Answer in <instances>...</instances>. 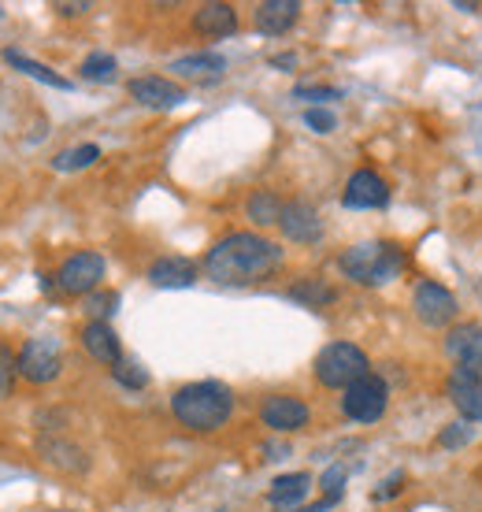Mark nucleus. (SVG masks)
I'll use <instances>...</instances> for the list:
<instances>
[{
	"instance_id": "f704fd0d",
	"label": "nucleus",
	"mask_w": 482,
	"mask_h": 512,
	"mask_svg": "<svg viewBox=\"0 0 482 512\" xmlns=\"http://www.w3.org/2000/svg\"><path fill=\"white\" fill-rule=\"evenodd\" d=\"M271 67H286L290 71V67H297V56L293 52H279V56H271Z\"/></svg>"
},
{
	"instance_id": "393cba45",
	"label": "nucleus",
	"mask_w": 482,
	"mask_h": 512,
	"mask_svg": "<svg viewBox=\"0 0 482 512\" xmlns=\"http://www.w3.org/2000/svg\"><path fill=\"white\" fill-rule=\"evenodd\" d=\"M93 160H101V145L86 141V145H75V149H64V153L52 156V167H56V171H82V167H89Z\"/></svg>"
},
{
	"instance_id": "c9c22d12",
	"label": "nucleus",
	"mask_w": 482,
	"mask_h": 512,
	"mask_svg": "<svg viewBox=\"0 0 482 512\" xmlns=\"http://www.w3.org/2000/svg\"><path fill=\"white\" fill-rule=\"evenodd\" d=\"M86 8H89V4H56V12L67 15V19H75V15H82Z\"/></svg>"
},
{
	"instance_id": "e433bc0d",
	"label": "nucleus",
	"mask_w": 482,
	"mask_h": 512,
	"mask_svg": "<svg viewBox=\"0 0 482 512\" xmlns=\"http://www.w3.org/2000/svg\"><path fill=\"white\" fill-rule=\"evenodd\" d=\"M60 512H71V509H60Z\"/></svg>"
},
{
	"instance_id": "b1692460",
	"label": "nucleus",
	"mask_w": 482,
	"mask_h": 512,
	"mask_svg": "<svg viewBox=\"0 0 482 512\" xmlns=\"http://www.w3.org/2000/svg\"><path fill=\"white\" fill-rule=\"evenodd\" d=\"M290 297L293 301H301V305H308V308H327V305L338 301V290H334L327 279H301V282H293L290 286Z\"/></svg>"
},
{
	"instance_id": "20e7f679",
	"label": "nucleus",
	"mask_w": 482,
	"mask_h": 512,
	"mask_svg": "<svg viewBox=\"0 0 482 512\" xmlns=\"http://www.w3.org/2000/svg\"><path fill=\"white\" fill-rule=\"evenodd\" d=\"M312 372H316V383L327 386V390H349L356 379L371 375V360L353 342H330L316 353Z\"/></svg>"
},
{
	"instance_id": "a211bd4d",
	"label": "nucleus",
	"mask_w": 482,
	"mask_h": 512,
	"mask_svg": "<svg viewBox=\"0 0 482 512\" xmlns=\"http://www.w3.org/2000/svg\"><path fill=\"white\" fill-rule=\"evenodd\" d=\"M149 282L156 290H186L197 282V264L190 256H160L149 268Z\"/></svg>"
},
{
	"instance_id": "f03ea898",
	"label": "nucleus",
	"mask_w": 482,
	"mask_h": 512,
	"mask_svg": "<svg viewBox=\"0 0 482 512\" xmlns=\"http://www.w3.org/2000/svg\"><path fill=\"white\" fill-rule=\"evenodd\" d=\"M171 412L193 435H212L219 427H227V420L234 416V390L219 379L186 383L178 386L175 397H171Z\"/></svg>"
},
{
	"instance_id": "9b49d317",
	"label": "nucleus",
	"mask_w": 482,
	"mask_h": 512,
	"mask_svg": "<svg viewBox=\"0 0 482 512\" xmlns=\"http://www.w3.org/2000/svg\"><path fill=\"white\" fill-rule=\"evenodd\" d=\"M279 231L297 245H316L323 238V219H319L316 205H308V201H286L279 216Z\"/></svg>"
},
{
	"instance_id": "4468645a",
	"label": "nucleus",
	"mask_w": 482,
	"mask_h": 512,
	"mask_svg": "<svg viewBox=\"0 0 482 512\" xmlns=\"http://www.w3.org/2000/svg\"><path fill=\"white\" fill-rule=\"evenodd\" d=\"M127 90H130V97H134L138 104H145V108H178V104L186 101V90L164 75L130 78Z\"/></svg>"
},
{
	"instance_id": "2eb2a0df",
	"label": "nucleus",
	"mask_w": 482,
	"mask_h": 512,
	"mask_svg": "<svg viewBox=\"0 0 482 512\" xmlns=\"http://www.w3.org/2000/svg\"><path fill=\"white\" fill-rule=\"evenodd\" d=\"M301 19V4L297 0H264V4H256L253 12V23L260 34L267 38H282L286 30H293Z\"/></svg>"
},
{
	"instance_id": "f3484780",
	"label": "nucleus",
	"mask_w": 482,
	"mask_h": 512,
	"mask_svg": "<svg viewBox=\"0 0 482 512\" xmlns=\"http://www.w3.org/2000/svg\"><path fill=\"white\" fill-rule=\"evenodd\" d=\"M445 397L468 423H482V379H471L464 372H453L445 379Z\"/></svg>"
},
{
	"instance_id": "aec40b11",
	"label": "nucleus",
	"mask_w": 482,
	"mask_h": 512,
	"mask_svg": "<svg viewBox=\"0 0 482 512\" xmlns=\"http://www.w3.org/2000/svg\"><path fill=\"white\" fill-rule=\"evenodd\" d=\"M308 490H312V475L308 472H286L271 483L267 501H271L279 512H297L301 509V501L308 498Z\"/></svg>"
},
{
	"instance_id": "7c9ffc66",
	"label": "nucleus",
	"mask_w": 482,
	"mask_h": 512,
	"mask_svg": "<svg viewBox=\"0 0 482 512\" xmlns=\"http://www.w3.org/2000/svg\"><path fill=\"white\" fill-rule=\"evenodd\" d=\"M115 305H119V294H112V290H108V294L86 297V312L93 316V320H108V316L115 312Z\"/></svg>"
},
{
	"instance_id": "72a5a7b5",
	"label": "nucleus",
	"mask_w": 482,
	"mask_h": 512,
	"mask_svg": "<svg viewBox=\"0 0 482 512\" xmlns=\"http://www.w3.org/2000/svg\"><path fill=\"white\" fill-rule=\"evenodd\" d=\"M401 483H405V472L390 475V479H386V483H382V487L375 490V494H371V498H375V501H386V498H394L397 490H401Z\"/></svg>"
},
{
	"instance_id": "dca6fc26",
	"label": "nucleus",
	"mask_w": 482,
	"mask_h": 512,
	"mask_svg": "<svg viewBox=\"0 0 482 512\" xmlns=\"http://www.w3.org/2000/svg\"><path fill=\"white\" fill-rule=\"evenodd\" d=\"M82 349H86L97 364H108V368H115V364L123 360L119 334L112 331V323L108 320H89L86 327H82Z\"/></svg>"
},
{
	"instance_id": "39448f33",
	"label": "nucleus",
	"mask_w": 482,
	"mask_h": 512,
	"mask_svg": "<svg viewBox=\"0 0 482 512\" xmlns=\"http://www.w3.org/2000/svg\"><path fill=\"white\" fill-rule=\"evenodd\" d=\"M342 412L349 420L356 423H379L390 409V386L382 375H364V379H356L349 390H342Z\"/></svg>"
},
{
	"instance_id": "423d86ee",
	"label": "nucleus",
	"mask_w": 482,
	"mask_h": 512,
	"mask_svg": "<svg viewBox=\"0 0 482 512\" xmlns=\"http://www.w3.org/2000/svg\"><path fill=\"white\" fill-rule=\"evenodd\" d=\"M15 360H19V379L34 386L52 383L64 372V353H60L56 338H26L23 349L15 353Z\"/></svg>"
},
{
	"instance_id": "1a4fd4ad",
	"label": "nucleus",
	"mask_w": 482,
	"mask_h": 512,
	"mask_svg": "<svg viewBox=\"0 0 482 512\" xmlns=\"http://www.w3.org/2000/svg\"><path fill=\"white\" fill-rule=\"evenodd\" d=\"M308 420H312V409H308L301 397L271 394L260 405V423H264L267 431H275V435H293V431L308 427Z\"/></svg>"
},
{
	"instance_id": "5701e85b",
	"label": "nucleus",
	"mask_w": 482,
	"mask_h": 512,
	"mask_svg": "<svg viewBox=\"0 0 482 512\" xmlns=\"http://www.w3.org/2000/svg\"><path fill=\"white\" fill-rule=\"evenodd\" d=\"M4 60H8V64H12L15 71H23V75L38 78V82H45V86H52V90H71V82H67L64 75H56L52 67L38 64V60H30L26 52H19V49H4Z\"/></svg>"
},
{
	"instance_id": "473e14b6",
	"label": "nucleus",
	"mask_w": 482,
	"mask_h": 512,
	"mask_svg": "<svg viewBox=\"0 0 482 512\" xmlns=\"http://www.w3.org/2000/svg\"><path fill=\"white\" fill-rule=\"evenodd\" d=\"M297 97H308V101H338L342 90H334V86H297Z\"/></svg>"
},
{
	"instance_id": "c85d7f7f",
	"label": "nucleus",
	"mask_w": 482,
	"mask_h": 512,
	"mask_svg": "<svg viewBox=\"0 0 482 512\" xmlns=\"http://www.w3.org/2000/svg\"><path fill=\"white\" fill-rule=\"evenodd\" d=\"M471 435H475V431L468 427V420H457V423H449L442 435H438V446H442V449H460V446H468Z\"/></svg>"
},
{
	"instance_id": "6e6552de",
	"label": "nucleus",
	"mask_w": 482,
	"mask_h": 512,
	"mask_svg": "<svg viewBox=\"0 0 482 512\" xmlns=\"http://www.w3.org/2000/svg\"><path fill=\"white\" fill-rule=\"evenodd\" d=\"M412 308H416V320L423 323V327H431V331H442V327H449V323L457 320V297H453V290L449 286H442V282H419L416 286V297H412Z\"/></svg>"
},
{
	"instance_id": "f8f14e48",
	"label": "nucleus",
	"mask_w": 482,
	"mask_h": 512,
	"mask_svg": "<svg viewBox=\"0 0 482 512\" xmlns=\"http://www.w3.org/2000/svg\"><path fill=\"white\" fill-rule=\"evenodd\" d=\"M386 201H390V186L371 167L353 171V179L345 182V193H342L345 208H386Z\"/></svg>"
},
{
	"instance_id": "a878e982",
	"label": "nucleus",
	"mask_w": 482,
	"mask_h": 512,
	"mask_svg": "<svg viewBox=\"0 0 482 512\" xmlns=\"http://www.w3.org/2000/svg\"><path fill=\"white\" fill-rule=\"evenodd\" d=\"M115 71H119V64H115V56H108V52H89L86 60L78 64V75L86 78V82H112Z\"/></svg>"
},
{
	"instance_id": "9d476101",
	"label": "nucleus",
	"mask_w": 482,
	"mask_h": 512,
	"mask_svg": "<svg viewBox=\"0 0 482 512\" xmlns=\"http://www.w3.org/2000/svg\"><path fill=\"white\" fill-rule=\"evenodd\" d=\"M445 353L457 364V372L471 375V379H482V327L479 323L453 327L449 338H445Z\"/></svg>"
},
{
	"instance_id": "ddd939ff",
	"label": "nucleus",
	"mask_w": 482,
	"mask_h": 512,
	"mask_svg": "<svg viewBox=\"0 0 482 512\" xmlns=\"http://www.w3.org/2000/svg\"><path fill=\"white\" fill-rule=\"evenodd\" d=\"M38 457L49 468H56V472H67V475H82L89 468V453L78 442H71V438L64 435H45L38 438Z\"/></svg>"
},
{
	"instance_id": "bb28decb",
	"label": "nucleus",
	"mask_w": 482,
	"mask_h": 512,
	"mask_svg": "<svg viewBox=\"0 0 482 512\" xmlns=\"http://www.w3.org/2000/svg\"><path fill=\"white\" fill-rule=\"evenodd\" d=\"M112 379L119 386H127V390H145V386H149V372L141 368L138 360H127V357L112 368Z\"/></svg>"
},
{
	"instance_id": "4be33fe9",
	"label": "nucleus",
	"mask_w": 482,
	"mask_h": 512,
	"mask_svg": "<svg viewBox=\"0 0 482 512\" xmlns=\"http://www.w3.org/2000/svg\"><path fill=\"white\" fill-rule=\"evenodd\" d=\"M282 205H286V201H282L275 190H253L249 201H245V216L253 219L256 227H271V223H279Z\"/></svg>"
},
{
	"instance_id": "6ab92c4d",
	"label": "nucleus",
	"mask_w": 482,
	"mask_h": 512,
	"mask_svg": "<svg viewBox=\"0 0 482 512\" xmlns=\"http://www.w3.org/2000/svg\"><path fill=\"white\" fill-rule=\"evenodd\" d=\"M193 30L201 38H230L238 30V12L234 4H201L193 12Z\"/></svg>"
},
{
	"instance_id": "cd10ccee",
	"label": "nucleus",
	"mask_w": 482,
	"mask_h": 512,
	"mask_svg": "<svg viewBox=\"0 0 482 512\" xmlns=\"http://www.w3.org/2000/svg\"><path fill=\"white\" fill-rule=\"evenodd\" d=\"M15 375H19V360H15L12 346H4V342H0V401H4V397H12Z\"/></svg>"
},
{
	"instance_id": "f257e3e1",
	"label": "nucleus",
	"mask_w": 482,
	"mask_h": 512,
	"mask_svg": "<svg viewBox=\"0 0 482 512\" xmlns=\"http://www.w3.org/2000/svg\"><path fill=\"white\" fill-rule=\"evenodd\" d=\"M282 260V245L260 231H230L204 253V275L219 286H253L271 279L282 268Z\"/></svg>"
},
{
	"instance_id": "412c9836",
	"label": "nucleus",
	"mask_w": 482,
	"mask_h": 512,
	"mask_svg": "<svg viewBox=\"0 0 482 512\" xmlns=\"http://www.w3.org/2000/svg\"><path fill=\"white\" fill-rule=\"evenodd\" d=\"M178 78H193V82H216L227 71V60L219 52H193V56H182L171 64Z\"/></svg>"
},
{
	"instance_id": "7ed1b4c3",
	"label": "nucleus",
	"mask_w": 482,
	"mask_h": 512,
	"mask_svg": "<svg viewBox=\"0 0 482 512\" xmlns=\"http://www.w3.org/2000/svg\"><path fill=\"white\" fill-rule=\"evenodd\" d=\"M408 264V253L397 242H360L338 256V268L356 286H386Z\"/></svg>"
},
{
	"instance_id": "0eeeda50",
	"label": "nucleus",
	"mask_w": 482,
	"mask_h": 512,
	"mask_svg": "<svg viewBox=\"0 0 482 512\" xmlns=\"http://www.w3.org/2000/svg\"><path fill=\"white\" fill-rule=\"evenodd\" d=\"M104 271H108L104 256L93 253V249H82V253H71L64 264H60V271H56V286L71 297H89L97 286H101Z\"/></svg>"
},
{
	"instance_id": "c756f323",
	"label": "nucleus",
	"mask_w": 482,
	"mask_h": 512,
	"mask_svg": "<svg viewBox=\"0 0 482 512\" xmlns=\"http://www.w3.org/2000/svg\"><path fill=\"white\" fill-rule=\"evenodd\" d=\"M319 483H323V498L342 501V494H345V464H330Z\"/></svg>"
},
{
	"instance_id": "2f4dec72",
	"label": "nucleus",
	"mask_w": 482,
	"mask_h": 512,
	"mask_svg": "<svg viewBox=\"0 0 482 512\" xmlns=\"http://www.w3.org/2000/svg\"><path fill=\"white\" fill-rule=\"evenodd\" d=\"M305 123H308V130H316V134H330V130L338 127V119H334L330 108H308Z\"/></svg>"
}]
</instances>
